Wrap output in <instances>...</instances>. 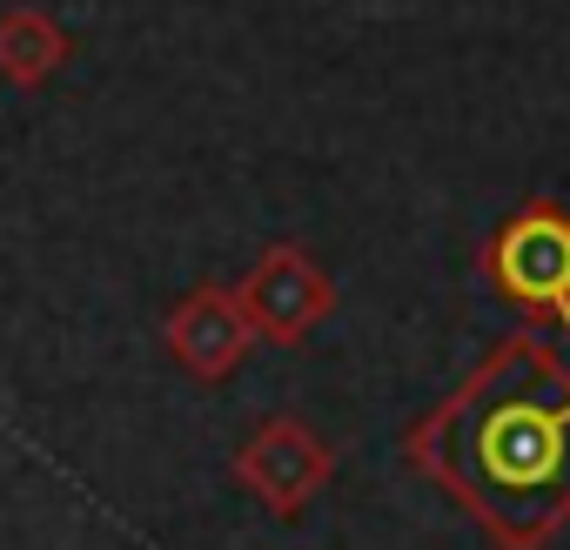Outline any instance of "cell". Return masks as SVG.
<instances>
[{
  "label": "cell",
  "mask_w": 570,
  "mask_h": 550,
  "mask_svg": "<svg viewBox=\"0 0 570 550\" xmlns=\"http://www.w3.org/2000/svg\"><path fill=\"white\" fill-rule=\"evenodd\" d=\"M403 456L497 550H550L570 523V356L543 330L503 336L403 430Z\"/></svg>",
  "instance_id": "1"
},
{
  "label": "cell",
  "mask_w": 570,
  "mask_h": 550,
  "mask_svg": "<svg viewBox=\"0 0 570 550\" xmlns=\"http://www.w3.org/2000/svg\"><path fill=\"white\" fill-rule=\"evenodd\" d=\"M483 275L510 310H523L537 323H563V336H570V208L550 195L523 202L483 242Z\"/></svg>",
  "instance_id": "2"
},
{
  "label": "cell",
  "mask_w": 570,
  "mask_h": 550,
  "mask_svg": "<svg viewBox=\"0 0 570 550\" xmlns=\"http://www.w3.org/2000/svg\"><path fill=\"white\" fill-rule=\"evenodd\" d=\"M330 477H336V450H330L303 416H268V423H255V436L235 450V483H242L262 510H275V517H303V510L323 497Z\"/></svg>",
  "instance_id": "3"
},
{
  "label": "cell",
  "mask_w": 570,
  "mask_h": 550,
  "mask_svg": "<svg viewBox=\"0 0 570 550\" xmlns=\"http://www.w3.org/2000/svg\"><path fill=\"white\" fill-rule=\"evenodd\" d=\"M235 296H242L255 336H268V343H303V336L336 310L330 268H316L309 248H296V242H268V248L248 262V275L235 283Z\"/></svg>",
  "instance_id": "4"
},
{
  "label": "cell",
  "mask_w": 570,
  "mask_h": 550,
  "mask_svg": "<svg viewBox=\"0 0 570 550\" xmlns=\"http://www.w3.org/2000/svg\"><path fill=\"white\" fill-rule=\"evenodd\" d=\"M161 343L175 350V363L188 376L228 383L248 363V350H255V323H248V310H242V296L228 283H202L161 316Z\"/></svg>",
  "instance_id": "5"
},
{
  "label": "cell",
  "mask_w": 570,
  "mask_h": 550,
  "mask_svg": "<svg viewBox=\"0 0 570 550\" xmlns=\"http://www.w3.org/2000/svg\"><path fill=\"white\" fill-rule=\"evenodd\" d=\"M75 55L68 28L41 8H8L0 14V81H14V88H41L55 81V68Z\"/></svg>",
  "instance_id": "6"
}]
</instances>
